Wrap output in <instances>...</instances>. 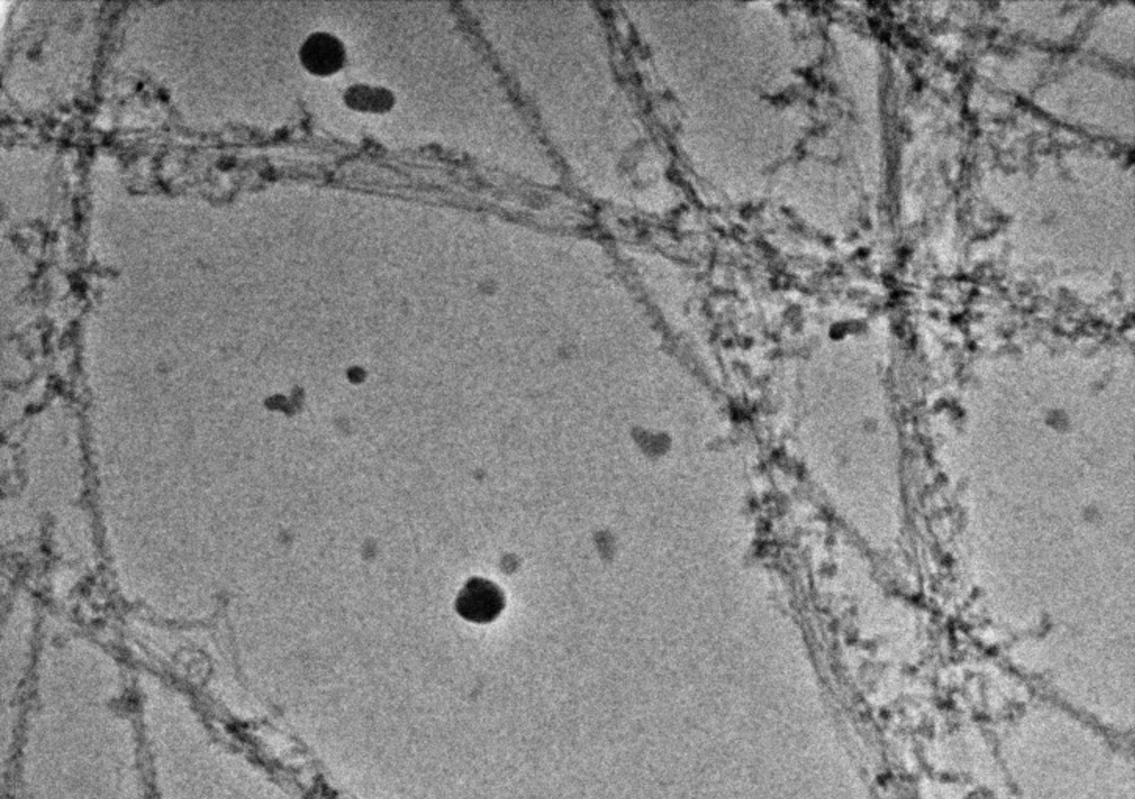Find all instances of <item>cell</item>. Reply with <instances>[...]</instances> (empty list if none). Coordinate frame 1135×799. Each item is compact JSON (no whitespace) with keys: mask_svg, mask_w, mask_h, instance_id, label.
<instances>
[{"mask_svg":"<svg viewBox=\"0 0 1135 799\" xmlns=\"http://www.w3.org/2000/svg\"><path fill=\"white\" fill-rule=\"evenodd\" d=\"M503 606L501 590L483 579L469 582L457 600L458 614L476 623L492 622L501 614Z\"/></svg>","mask_w":1135,"mask_h":799,"instance_id":"cell-1","label":"cell"},{"mask_svg":"<svg viewBox=\"0 0 1135 799\" xmlns=\"http://www.w3.org/2000/svg\"><path fill=\"white\" fill-rule=\"evenodd\" d=\"M300 60L310 73L331 75L345 63V48L342 41L332 35L314 34L304 42Z\"/></svg>","mask_w":1135,"mask_h":799,"instance_id":"cell-2","label":"cell"},{"mask_svg":"<svg viewBox=\"0 0 1135 799\" xmlns=\"http://www.w3.org/2000/svg\"><path fill=\"white\" fill-rule=\"evenodd\" d=\"M350 107L358 110L383 111L390 109L393 103L392 95L382 88H368V86H354L346 96Z\"/></svg>","mask_w":1135,"mask_h":799,"instance_id":"cell-3","label":"cell"}]
</instances>
